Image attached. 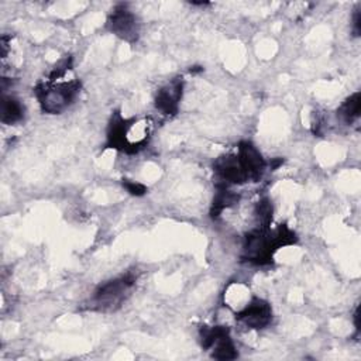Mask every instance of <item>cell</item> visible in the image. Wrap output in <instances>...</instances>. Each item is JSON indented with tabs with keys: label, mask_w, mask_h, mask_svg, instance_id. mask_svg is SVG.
<instances>
[{
	"label": "cell",
	"mask_w": 361,
	"mask_h": 361,
	"mask_svg": "<svg viewBox=\"0 0 361 361\" xmlns=\"http://www.w3.org/2000/svg\"><path fill=\"white\" fill-rule=\"evenodd\" d=\"M217 188H227L228 185H240L248 182V178L235 154L219 157L213 164Z\"/></svg>",
	"instance_id": "8"
},
{
	"label": "cell",
	"mask_w": 361,
	"mask_h": 361,
	"mask_svg": "<svg viewBox=\"0 0 361 361\" xmlns=\"http://www.w3.org/2000/svg\"><path fill=\"white\" fill-rule=\"evenodd\" d=\"M24 106L21 102L13 96L3 94L0 103V120L4 124H14L23 120Z\"/></svg>",
	"instance_id": "12"
},
{
	"label": "cell",
	"mask_w": 361,
	"mask_h": 361,
	"mask_svg": "<svg viewBox=\"0 0 361 361\" xmlns=\"http://www.w3.org/2000/svg\"><path fill=\"white\" fill-rule=\"evenodd\" d=\"M237 158L248 178V180L257 182L261 179L264 171H265V159L262 158L261 152L257 149V147L250 141H241L237 148Z\"/></svg>",
	"instance_id": "9"
},
{
	"label": "cell",
	"mask_w": 361,
	"mask_h": 361,
	"mask_svg": "<svg viewBox=\"0 0 361 361\" xmlns=\"http://www.w3.org/2000/svg\"><path fill=\"white\" fill-rule=\"evenodd\" d=\"M293 243H296V234L285 224L278 226L275 230L258 226L245 234L243 258L255 265H267L272 262L276 250Z\"/></svg>",
	"instance_id": "3"
},
{
	"label": "cell",
	"mask_w": 361,
	"mask_h": 361,
	"mask_svg": "<svg viewBox=\"0 0 361 361\" xmlns=\"http://www.w3.org/2000/svg\"><path fill=\"white\" fill-rule=\"evenodd\" d=\"M107 25L113 34L124 41L134 42L140 34V24L135 14L127 7V4H117L109 16Z\"/></svg>",
	"instance_id": "6"
},
{
	"label": "cell",
	"mask_w": 361,
	"mask_h": 361,
	"mask_svg": "<svg viewBox=\"0 0 361 361\" xmlns=\"http://www.w3.org/2000/svg\"><path fill=\"white\" fill-rule=\"evenodd\" d=\"M183 93V79L176 78L162 86L155 96V107L166 116H173L178 113L179 103Z\"/></svg>",
	"instance_id": "10"
},
{
	"label": "cell",
	"mask_w": 361,
	"mask_h": 361,
	"mask_svg": "<svg viewBox=\"0 0 361 361\" xmlns=\"http://www.w3.org/2000/svg\"><path fill=\"white\" fill-rule=\"evenodd\" d=\"M135 275L126 274L100 285L90 299V307L100 312H111L121 306L135 285Z\"/></svg>",
	"instance_id": "4"
},
{
	"label": "cell",
	"mask_w": 361,
	"mask_h": 361,
	"mask_svg": "<svg viewBox=\"0 0 361 361\" xmlns=\"http://www.w3.org/2000/svg\"><path fill=\"white\" fill-rule=\"evenodd\" d=\"M251 298L252 296H250L248 288L240 282L230 283L224 290V303L234 312L241 310L250 302Z\"/></svg>",
	"instance_id": "11"
},
{
	"label": "cell",
	"mask_w": 361,
	"mask_h": 361,
	"mask_svg": "<svg viewBox=\"0 0 361 361\" xmlns=\"http://www.w3.org/2000/svg\"><path fill=\"white\" fill-rule=\"evenodd\" d=\"M200 344L204 350H213L212 357L216 360H234L237 351L226 326H203L199 331Z\"/></svg>",
	"instance_id": "5"
},
{
	"label": "cell",
	"mask_w": 361,
	"mask_h": 361,
	"mask_svg": "<svg viewBox=\"0 0 361 361\" xmlns=\"http://www.w3.org/2000/svg\"><path fill=\"white\" fill-rule=\"evenodd\" d=\"M351 31H353V35L354 37H358L360 32H361V11L360 8H357L353 14V18H351Z\"/></svg>",
	"instance_id": "16"
},
{
	"label": "cell",
	"mask_w": 361,
	"mask_h": 361,
	"mask_svg": "<svg viewBox=\"0 0 361 361\" xmlns=\"http://www.w3.org/2000/svg\"><path fill=\"white\" fill-rule=\"evenodd\" d=\"M360 113H361V94L360 92H355L340 106L338 116L347 124H353L360 118Z\"/></svg>",
	"instance_id": "14"
},
{
	"label": "cell",
	"mask_w": 361,
	"mask_h": 361,
	"mask_svg": "<svg viewBox=\"0 0 361 361\" xmlns=\"http://www.w3.org/2000/svg\"><path fill=\"white\" fill-rule=\"evenodd\" d=\"M240 200V196L227 188H219L216 196L213 197L212 203V210L210 214L213 219H217L226 209L234 206Z\"/></svg>",
	"instance_id": "13"
},
{
	"label": "cell",
	"mask_w": 361,
	"mask_h": 361,
	"mask_svg": "<svg viewBox=\"0 0 361 361\" xmlns=\"http://www.w3.org/2000/svg\"><path fill=\"white\" fill-rule=\"evenodd\" d=\"M72 59L63 58L52 69L45 82H41L35 87V96L41 106V110L48 114H59L68 109L80 92V82L76 78H71Z\"/></svg>",
	"instance_id": "1"
},
{
	"label": "cell",
	"mask_w": 361,
	"mask_h": 361,
	"mask_svg": "<svg viewBox=\"0 0 361 361\" xmlns=\"http://www.w3.org/2000/svg\"><path fill=\"white\" fill-rule=\"evenodd\" d=\"M152 127L154 123L151 117L124 118L118 111H116L107 127L106 147L126 154H135L148 144Z\"/></svg>",
	"instance_id": "2"
},
{
	"label": "cell",
	"mask_w": 361,
	"mask_h": 361,
	"mask_svg": "<svg viewBox=\"0 0 361 361\" xmlns=\"http://www.w3.org/2000/svg\"><path fill=\"white\" fill-rule=\"evenodd\" d=\"M123 186L131 193V195H135V196H142L145 192H147V188L138 182H134V180H128V179H124L123 180Z\"/></svg>",
	"instance_id": "15"
},
{
	"label": "cell",
	"mask_w": 361,
	"mask_h": 361,
	"mask_svg": "<svg viewBox=\"0 0 361 361\" xmlns=\"http://www.w3.org/2000/svg\"><path fill=\"white\" fill-rule=\"evenodd\" d=\"M235 319L248 329H264L272 320V309L267 300L252 296L241 310L235 312Z\"/></svg>",
	"instance_id": "7"
}]
</instances>
